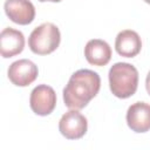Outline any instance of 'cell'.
I'll use <instances>...</instances> for the list:
<instances>
[{"label": "cell", "mask_w": 150, "mask_h": 150, "mask_svg": "<svg viewBox=\"0 0 150 150\" xmlns=\"http://www.w3.org/2000/svg\"><path fill=\"white\" fill-rule=\"evenodd\" d=\"M101 87L100 75L90 69L75 71L63 89V102L70 109H83L97 94Z\"/></svg>", "instance_id": "obj_1"}, {"label": "cell", "mask_w": 150, "mask_h": 150, "mask_svg": "<svg viewBox=\"0 0 150 150\" xmlns=\"http://www.w3.org/2000/svg\"><path fill=\"white\" fill-rule=\"evenodd\" d=\"M109 87L118 98L132 96L138 86V71L135 66L128 62H117L109 69Z\"/></svg>", "instance_id": "obj_2"}, {"label": "cell", "mask_w": 150, "mask_h": 150, "mask_svg": "<svg viewBox=\"0 0 150 150\" xmlns=\"http://www.w3.org/2000/svg\"><path fill=\"white\" fill-rule=\"evenodd\" d=\"M61 41V34L52 22H45L33 29L28 38V47L34 54L48 55L56 50Z\"/></svg>", "instance_id": "obj_3"}, {"label": "cell", "mask_w": 150, "mask_h": 150, "mask_svg": "<svg viewBox=\"0 0 150 150\" xmlns=\"http://www.w3.org/2000/svg\"><path fill=\"white\" fill-rule=\"evenodd\" d=\"M88 129V122L84 115L76 109H70L62 115L59 122V130L67 139L82 138Z\"/></svg>", "instance_id": "obj_4"}, {"label": "cell", "mask_w": 150, "mask_h": 150, "mask_svg": "<svg viewBox=\"0 0 150 150\" xmlns=\"http://www.w3.org/2000/svg\"><path fill=\"white\" fill-rule=\"evenodd\" d=\"M29 105L33 112L39 116L52 114L56 105V94L54 89L47 84H39L30 93Z\"/></svg>", "instance_id": "obj_5"}, {"label": "cell", "mask_w": 150, "mask_h": 150, "mask_svg": "<svg viewBox=\"0 0 150 150\" xmlns=\"http://www.w3.org/2000/svg\"><path fill=\"white\" fill-rule=\"evenodd\" d=\"M7 75L13 84L18 87H26L36 80L39 75V69L36 64L30 60L21 59L14 61L9 66Z\"/></svg>", "instance_id": "obj_6"}, {"label": "cell", "mask_w": 150, "mask_h": 150, "mask_svg": "<svg viewBox=\"0 0 150 150\" xmlns=\"http://www.w3.org/2000/svg\"><path fill=\"white\" fill-rule=\"evenodd\" d=\"M4 8L9 20L18 25H29L35 18V7L29 0H6Z\"/></svg>", "instance_id": "obj_7"}, {"label": "cell", "mask_w": 150, "mask_h": 150, "mask_svg": "<svg viewBox=\"0 0 150 150\" xmlns=\"http://www.w3.org/2000/svg\"><path fill=\"white\" fill-rule=\"evenodd\" d=\"M127 124L135 132H146L150 130V104L136 102L128 108Z\"/></svg>", "instance_id": "obj_8"}, {"label": "cell", "mask_w": 150, "mask_h": 150, "mask_svg": "<svg viewBox=\"0 0 150 150\" xmlns=\"http://www.w3.org/2000/svg\"><path fill=\"white\" fill-rule=\"evenodd\" d=\"M25 36L23 34L12 27L2 29L0 34V50L1 56L5 59L15 56L23 50Z\"/></svg>", "instance_id": "obj_9"}, {"label": "cell", "mask_w": 150, "mask_h": 150, "mask_svg": "<svg viewBox=\"0 0 150 150\" xmlns=\"http://www.w3.org/2000/svg\"><path fill=\"white\" fill-rule=\"evenodd\" d=\"M142 48V40L139 35L131 29H124L120 32L115 40L116 52L124 57L136 56Z\"/></svg>", "instance_id": "obj_10"}, {"label": "cell", "mask_w": 150, "mask_h": 150, "mask_svg": "<svg viewBox=\"0 0 150 150\" xmlns=\"http://www.w3.org/2000/svg\"><path fill=\"white\" fill-rule=\"evenodd\" d=\"M84 56L90 64L102 67L110 61L111 48L104 40L93 39L89 40L84 47Z\"/></svg>", "instance_id": "obj_11"}, {"label": "cell", "mask_w": 150, "mask_h": 150, "mask_svg": "<svg viewBox=\"0 0 150 150\" xmlns=\"http://www.w3.org/2000/svg\"><path fill=\"white\" fill-rule=\"evenodd\" d=\"M145 88H146V91H148V94L150 95V71L148 73V75H146V79H145Z\"/></svg>", "instance_id": "obj_12"}, {"label": "cell", "mask_w": 150, "mask_h": 150, "mask_svg": "<svg viewBox=\"0 0 150 150\" xmlns=\"http://www.w3.org/2000/svg\"><path fill=\"white\" fill-rule=\"evenodd\" d=\"M40 2H45V1H50V2H60L61 0H39Z\"/></svg>", "instance_id": "obj_13"}, {"label": "cell", "mask_w": 150, "mask_h": 150, "mask_svg": "<svg viewBox=\"0 0 150 150\" xmlns=\"http://www.w3.org/2000/svg\"><path fill=\"white\" fill-rule=\"evenodd\" d=\"M144 1H145L146 4H149V5H150V0H144Z\"/></svg>", "instance_id": "obj_14"}]
</instances>
